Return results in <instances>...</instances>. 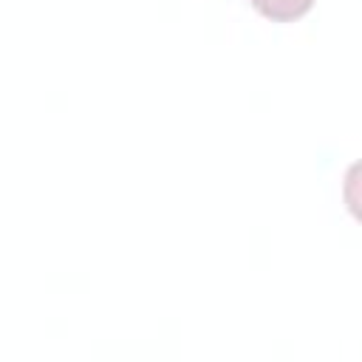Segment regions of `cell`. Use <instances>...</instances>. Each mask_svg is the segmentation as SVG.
Segmentation results:
<instances>
[{
    "label": "cell",
    "instance_id": "obj_1",
    "mask_svg": "<svg viewBox=\"0 0 362 362\" xmlns=\"http://www.w3.org/2000/svg\"><path fill=\"white\" fill-rule=\"evenodd\" d=\"M263 17L269 20H277V23H288V20H297L303 17L314 0H249Z\"/></svg>",
    "mask_w": 362,
    "mask_h": 362
}]
</instances>
